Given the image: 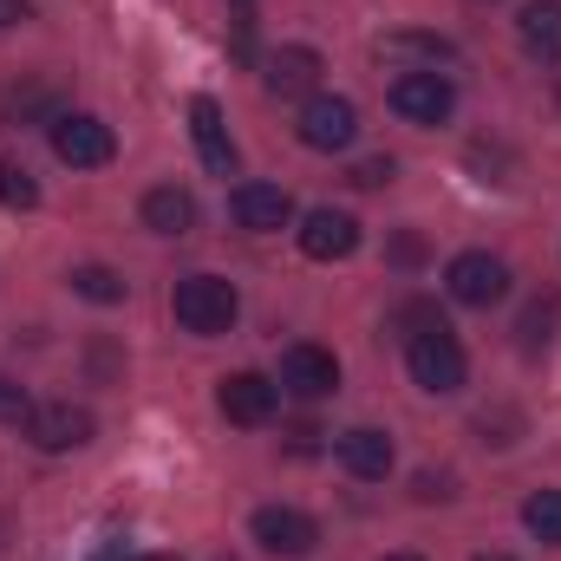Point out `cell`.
I'll return each instance as SVG.
<instances>
[{
  "mask_svg": "<svg viewBox=\"0 0 561 561\" xmlns=\"http://www.w3.org/2000/svg\"><path fill=\"white\" fill-rule=\"evenodd\" d=\"M405 366H412V379H419L431 399L463 392V373H470V359H463V346H457V333H450L444 320L405 333Z\"/></svg>",
  "mask_w": 561,
  "mask_h": 561,
  "instance_id": "obj_1",
  "label": "cell"
},
{
  "mask_svg": "<svg viewBox=\"0 0 561 561\" xmlns=\"http://www.w3.org/2000/svg\"><path fill=\"white\" fill-rule=\"evenodd\" d=\"M170 313H176V327H183V333L216 340V333H229V327H236L242 300H236V287H229L222 275H183V280H176V294H170Z\"/></svg>",
  "mask_w": 561,
  "mask_h": 561,
  "instance_id": "obj_2",
  "label": "cell"
},
{
  "mask_svg": "<svg viewBox=\"0 0 561 561\" xmlns=\"http://www.w3.org/2000/svg\"><path fill=\"white\" fill-rule=\"evenodd\" d=\"M53 157L72 163V170H99V163L118 157V138H112V125L92 118V112H59V118H53Z\"/></svg>",
  "mask_w": 561,
  "mask_h": 561,
  "instance_id": "obj_3",
  "label": "cell"
},
{
  "mask_svg": "<svg viewBox=\"0 0 561 561\" xmlns=\"http://www.w3.org/2000/svg\"><path fill=\"white\" fill-rule=\"evenodd\" d=\"M294 131H300L307 150H327V157H333V150H346V144L359 138V105H353V99H333V92H313V99L300 105V125H294Z\"/></svg>",
  "mask_w": 561,
  "mask_h": 561,
  "instance_id": "obj_4",
  "label": "cell"
},
{
  "mask_svg": "<svg viewBox=\"0 0 561 561\" xmlns=\"http://www.w3.org/2000/svg\"><path fill=\"white\" fill-rule=\"evenodd\" d=\"M444 287H450L457 307H496V300L510 294V268H503L496 255H483V249H463V255H450Z\"/></svg>",
  "mask_w": 561,
  "mask_h": 561,
  "instance_id": "obj_5",
  "label": "cell"
},
{
  "mask_svg": "<svg viewBox=\"0 0 561 561\" xmlns=\"http://www.w3.org/2000/svg\"><path fill=\"white\" fill-rule=\"evenodd\" d=\"M392 112L412 125H444L457 112V85L444 72H399L392 79Z\"/></svg>",
  "mask_w": 561,
  "mask_h": 561,
  "instance_id": "obj_6",
  "label": "cell"
},
{
  "mask_svg": "<svg viewBox=\"0 0 561 561\" xmlns=\"http://www.w3.org/2000/svg\"><path fill=\"white\" fill-rule=\"evenodd\" d=\"M255 542L268 549V556H313L320 549V523L307 516V510H294V503H268V510H255Z\"/></svg>",
  "mask_w": 561,
  "mask_h": 561,
  "instance_id": "obj_7",
  "label": "cell"
},
{
  "mask_svg": "<svg viewBox=\"0 0 561 561\" xmlns=\"http://www.w3.org/2000/svg\"><path fill=\"white\" fill-rule=\"evenodd\" d=\"M20 424H26V437H33L39 450H79V444H92V412H85V405H72V399L33 405Z\"/></svg>",
  "mask_w": 561,
  "mask_h": 561,
  "instance_id": "obj_8",
  "label": "cell"
},
{
  "mask_svg": "<svg viewBox=\"0 0 561 561\" xmlns=\"http://www.w3.org/2000/svg\"><path fill=\"white\" fill-rule=\"evenodd\" d=\"M359 249V222L346 209H307L300 216V255L307 262H346Z\"/></svg>",
  "mask_w": 561,
  "mask_h": 561,
  "instance_id": "obj_9",
  "label": "cell"
},
{
  "mask_svg": "<svg viewBox=\"0 0 561 561\" xmlns=\"http://www.w3.org/2000/svg\"><path fill=\"white\" fill-rule=\"evenodd\" d=\"M280 386H287L294 399H327V392L340 386V359H333L327 346L300 340V346H287V353H280Z\"/></svg>",
  "mask_w": 561,
  "mask_h": 561,
  "instance_id": "obj_10",
  "label": "cell"
},
{
  "mask_svg": "<svg viewBox=\"0 0 561 561\" xmlns=\"http://www.w3.org/2000/svg\"><path fill=\"white\" fill-rule=\"evenodd\" d=\"M229 216L242 222V229H255V236H275L294 222V196L280 190V183H236L229 190Z\"/></svg>",
  "mask_w": 561,
  "mask_h": 561,
  "instance_id": "obj_11",
  "label": "cell"
},
{
  "mask_svg": "<svg viewBox=\"0 0 561 561\" xmlns=\"http://www.w3.org/2000/svg\"><path fill=\"white\" fill-rule=\"evenodd\" d=\"M216 405H222L229 424H268L275 405H280V386L262 379V373H229V379L216 386Z\"/></svg>",
  "mask_w": 561,
  "mask_h": 561,
  "instance_id": "obj_12",
  "label": "cell"
},
{
  "mask_svg": "<svg viewBox=\"0 0 561 561\" xmlns=\"http://www.w3.org/2000/svg\"><path fill=\"white\" fill-rule=\"evenodd\" d=\"M333 457L359 477V483H379V477H392V463H399V450H392V437L386 431H373V424H353V431H340L333 437Z\"/></svg>",
  "mask_w": 561,
  "mask_h": 561,
  "instance_id": "obj_13",
  "label": "cell"
},
{
  "mask_svg": "<svg viewBox=\"0 0 561 561\" xmlns=\"http://www.w3.org/2000/svg\"><path fill=\"white\" fill-rule=\"evenodd\" d=\"M320 53L313 46H280V53H268V66H262V85L275 92V99H300V92H313L320 85Z\"/></svg>",
  "mask_w": 561,
  "mask_h": 561,
  "instance_id": "obj_14",
  "label": "cell"
},
{
  "mask_svg": "<svg viewBox=\"0 0 561 561\" xmlns=\"http://www.w3.org/2000/svg\"><path fill=\"white\" fill-rule=\"evenodd\" d=\"M190 138H196V157L229 176L236 170V144H229V125H222V105L216 99H190Z\"/></svg>",
  "mask_w": 561,
  "mask_h": 561,
  "instance_id": "obj_15",
  "label": "cell"
},
{
  "mask_svg": "<svg viewBox=\"0 0 561 561\" xmlns=\"http://www.w3.org/2000/svg\"><path fill=\"white\" fill-rule=\"evenodd\" d=\"M450 59H457V46H450V39H437V33H386V39H379V66L437 72V66H450Z\"/></svg>",
  "mask_w": 561,
  "mask_h": 561,
  "instance_id": "obj_16",
  "label": "cell"
},
{
  "mask_svg": "<svg viewBox=\"0 0 561 561\" xmlns=\"http://www.w3.org/2000/svg\"><path fill=\"white\" fill-rule=\"evenodd\" d=\"M144 229H157V236H190V229H196V196L176 190V183L150 190V196H144Z\"/></svg>",
  "mask_w": 561,
  "mask_h": 561,
  "instance_id": "obj_17",
  "label": "cell"
},
{
  "mask_svg": "<svg viewBox=\"0 0 561 561\" xmlns=\"http://www.w3.org/2000/svg\"><path fill=\"white\" fill-rule=\"evenodd\" d=\"M516 33H523V46H529L536 59L561 66V0H536V7H523Z\"/></svg>",
  "mask_w": 561,
  "mask_h": 561,
  "instance_id": "obj_18",
  "label": "cell"
},
{
  "mask_svg": "<svg viewBox=\"0 0 561 561\" xmlns=\"http://www.w3.org/2000/svg\"><path fill=\"white\" fill-rule=\"evenodd\" d=\"M72 294L92 300V307H118L125 300V275L105 268V262H85V268H72Z\"/></svg>",
  "mask_w": 561,
  "mask_h": 561,
  "instance_id": "obj_19",
  "label": "cell"
},
{
  "mask_svg": "<svg viewBox=\"0 0 561 561\" xmlns=\"http://www.w3.org/2000/svg\"><path fill=\"white\" fill-rule=\"evenodd\" d=\"M523 523H529V536H536V542L561 549V490H536V496L523 503Z\"/></svg>",
  "mask_w": 561,
  "mask_h": 561,
  "instance_id": "obj_20",
  "label": "cell"
},
{
  "mask_svg": "<svg viewBox=\"0 0 561 561\" xmlns=\"http://www.w3.org/2000/svg\"><path fill=\"white\" fill-rule=\"evenodd\" d=\"M0 203H7V209H33V203H39V183H33L20 163H0Z\"/></svg>",
  "mask_w": 561,
  "mask_h": 561,
  "instance_id": "obj_21",
  "label": "cell"
},
{
  "mask_svg": "<svg viewBox=\"0 0 561 561\" xmlns=\"http://www.w3.org/2000/svg\"><path fill=\"white\" fill-rule=\"evenodd\" d=\"M353 183H359V190H386V183H392V157H366V163H353Z\"/></svg>",
  "mask_w": 561,
  "mask_h": 561,
  "instance_id": "obj_22",
  "label": "cell"
},
{
  "mask_svg": "<svg viewBox=\"0 0 561 561\" xmlns=\"http://www.w3.org/2000/svg\"><path fill=\"white\" fill-rule=\"evenodd\" d=\"M26 412H33V399H26L13 379H0V424H20Z\"/></svg>",
  "mask_w": 561,
  "mask_h": 561,
  "instance_id": "obj_23",
  "label": "cell"
},
{
  "mask_svg": "<svg viewBox=\"0 0 561 561\" xmlns=\"http://www.w3.org/2000/svg\"><path fill=\"white\" fill-rule=\"evenodd\" d=\"M20 20H33V7L26 0H0V26H20Z\"/></svg>",
  "mask_w": 561,
  "mask_h": 561,
  "instance_id": "obj_24",
  "label": "cell"
},
{
  "mask_svg": "<svg viewBox=\"0 0 561 561\" xmlns=\"http://www.w3.org/2000/svg\"><path fill=\"white\" fill-rule=\"evenodd\" d=\"M477 561H516V556H477Z\"/></svg>",
  "mask_w": 561,
  "mask_h": 561,
  "instance_id": "obj_25",
  "label": "cell"
},
{
  "mask_svg": "<svg viewBox=\"0 0 561 561\" xmlns=\"http://www.w3.org/2000/svg\"><path fill=\"white\" fill-rule=\"evenodd\" d=\"M386 561H419V556H386Z\"/></svg>",
  "mask_w": 561,
  "mask_h": 561,
  "instance_id": "obj_26",
  "label": "cell"
}]
</instances>
